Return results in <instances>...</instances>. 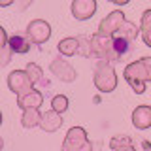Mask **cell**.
Segmentation results:
<instances>
[{
  "label": "cell",
  "mask_w": 151,
  "mask_h": 151,
  "mask_svg": "<svg viewBox=\"0 0 151 151\" xmlns=\"http://www.w3.org/2000/svg\"><path fill=\"white\" fill-rule=\"evenodd\" d=\"M125 79L130 83L134 93H144L145 81H151V57H144L136 63H130L125 68Z\"/></svg>",
  "instance_id": "obj_1"
},
{
  "label": "cell",
  "mask_w": 151,
  "mask_h": 151,
  "mask_svg": "<svg viewBox=\"0 0 151 151\" xmlns=\"http://www.w3.org/2000/svg\"><path fill=\"white\" fill-rule=\"evenodd\" d=\"M94 85L102 93H111L117 87V76H115V70H113L111 63L98 60L96 68H94Z\"/></svg>",
  "instance_id": "obj_2"
},
{
  "label": "cell",
  "mask_w": 151,
  "mask_h": 151,
  "mask_svg": "<svg viewBox=\"0 0 151 151\" xmlns=\"http://www.w3.org/2000/svg\"><path fill=\"white\" fill-rule=\"evenodd\" d=\"M63 151H93L87 132L81 127H72L63 142Z\"/></svg>",
  "instance_id": "obj_3"
},
{
  "label": "cell",
  "mask_w": 151,
  "mask_h": 151,
  "mask_svg": "<svg viewBox=\"0 0 151 151\" xmlns=\"http://www.w3.org/2000/svg\"><path fill=\"white\" fill-rule=\"evenodd\" d=\"M113 38L111 36H100V34H93L91 36V57L94 59H100V60H117L115 53H113V47H111Z\"/></svg>",
  "instance_id": "obj_4"
},
{
  "label": "cell",
  "mask_w": 151,
  "mask_h": 151,
  "mask_svg": "<svg viewBox=\"0 0 151 151\" xmlns=\"http://www.w3.org/2000/svg\"><path fill=\"white\" fill-rule=\"evenodd\" d=\"M32 85L34 83L30 81V78H28V74L25 70H13V72L8 76V87L15 96H23V94L30 93Z\"/></svg>",
  "instance_id": "obj_5"
},
{
  "label": "cell",
  "mask_w": 151,
  "mask_h": 151,
  "mask_svg": "<svg viewBox=\"0 0 151 151\" xmlns=\"http://www.w3.org/2000/svg\"><path fill=\"white\" fill-rule=\"evenodd\" d=\"M49 36H51L49 23L42 21V19H34V21L28 23V27H27L28 42H32V44H44V42L49 40Z\"/></svg>",
  "instance_id": "obj_6"
},
{
  "label": "cell",
  "mask_w": 151,
  "mask_h": 151,
  "mask_svg": "<svg viewBox=\"0 0 151 151\" xmlns=\"http://www.w3.org/2000/svg\"><path fill=\"white\" fill-rule=\"evenodd\" d=\"M123 21H125V13L119 12V9H115V12H111L110 15H106V19L100 21L96 34H100V36H113L117 30H119V27L123 25Z\"/></svg>",
  "instance_id": "obj_7"
},
{
  "label": "cell",
  "mask_w": 151,
  "mask_h": 151,
  "mask_svg": "<svg viewBox=\"0 0 151 151\" xmlns=\"http://www.w3.org/2000/svg\"><path fill=\"white\" fill-rule=\"evenodd\" d=\"M96 12V0H74L72 2V15L78 21L91 19Z\"/></svg>",
  "instance_id": "obj_8"
},
{
  "label": "cell",
  "mask_w": 151,
  "mask_h": 151,
  "mask_svg": "<svg viewBox=\"0 0 151 151\" xmlns=\"http://www.w3.org/2000/svg\"><path fill=\"white\" fill-rule=\"evenodd\" d=\"M51 72H53L57 78L60 79V81H66V83H70V81H74L76 79V70L70 66L68 60H63L59 57V59H55L53 63H51Z\"/></svg>",
  "instance_id": "obj_9"
},
{
  "label": "cell",
  "mask_w": 151,
  "mask_h": 151,
  "mask_svg": "<svg viewBox=\"0 0 151 151\" xmlns=\"http://www.w3.org/2000/svg\"><path fill=\"white\" fill-rule=\"evenodd\" d=\"M132 125L140 130H145L151 127V106H138L132 111Z\"/></svg>",
  "instance_id": "obj_10"
},
{
  "label": "cell",
  "mask_w": 151,
  "mask_h": 151,
  "mask_svg": "<svg viewBox=\"0 0 151 151\" xmlns=\"http://www.w3.org/2000/svg\"><path fill=\"white\" fill-rule=\"evenodd\" d=\"M40 127L45 132H55L63 127V115L55 110H49L45 113H42V119H40Z\"/></svg>",
  "instance_id": "obj_11"
},
{
  "label": "cell",
  "mask_w": 151,
  "mask_h": 151,
  "mask_svg": "<svg viewBox=\"0 0 151 151\" xmlns=\"http://www.w3.org/2000/svg\"><path fill=\"white\" fill-rule=\"evenodd\" d=\"M42 102H44V96H42L40 91L32 89L30 93L23 94V96H17V106L21 110H27V108H40Z\"/></svg>",
  "instance_id": "obj_12"
},
{
  "label": "cell",
  "mask_w": 151,
  "mask_h": 151,
  "mask_svg": "<svg viewBox=\"0 0 151 151\" xmlns=\"http://www.w3.org/2000/svg\"><path fill=\"white\" fill-rule=\"evenodd\" d=\"M6 45L12 49V53H17V55H23V53H27V51L30 49V42H28V38L23 36V34H13V36H9Z\"/></svg>",
  "instance_id": "obj_13"
},
{
  "label": "cell",
  "mask_w": 151,
  "mask_h": 151,
  "mask_svg": "<svg viewBox=\"0 0 151 151\" xmlns=\"http://www.w3.org/2000/svg\"><path fill=\"white\" fill-rule=\"evenodd\" d=\"M40 119H42V113L38 111V108H27L23 110V127L25 129H32V127H38L40 125Z\"/></svg>",
  "instance_id": "obj_14"
},
{
  "label": "cell",
  "mask_w": 151,
  "mask_h": 151,
  "mask_svg": "<svg viewBox=\"0 0 151 151\" xmlns=\"http://www.w3.org/2000/svg\"><path fill=\"white\" fill-rule=\"evenodd\" d=\"M138 30H140V28L136 27L134 23H130V21H127V19H125L123 25L119 27V30H117L113 36H121V38H127L129 42H132L136 36H138Z\"/></svg>",
  "instance_id": "obj_15"
},
{
  "label": "cell",
  "mask_w": 151,
  "mask_h": 151,
  "mask_svg": "<svg viewBox=\"0 0 151 151\" xmlns=\"http://www.w3.org/2000/svg\"><path fill=\"white\" fill-rule=\"evenodd\" d=\"M140 30H142V38H144L145 45H147V47H151V9H147V12H144V15H142Z\"/></svg>",
  "instance_id": "obj_16"
},
{
  "label": "cell",
  "mask_w": 151,
  "mask_h": 151,
  "mask_svg": "<svg viewBox=\"0 0 151 151\" xmlns=\"http://www.w3.org/2000/svg\"><path fill=\"white\" fill-rule=\"evenodd\" d=\"M113 42H111V47H113V53H115L117 59H121L123 55L129 53L130 49V42L127 40V38H121V36H111Z\"/></svg>",
  "instance_id": "obj_17"
},
{
  "label": "cell",
  "mask_w": 151,
  "mask_h": 151,
  "mask_svg": "<svg viewBox=\"0 0 151 151\" xmlns=\"http://www.w3.org/2000/svg\"><path fill=\"white\" fill-rule=\"evenodd\" d=\"M59 53L66 55V57H72L78 53V40L76 38H64V40L59 42Z\"/></svg>",
  "instance_id": "obj_18"
},
{
  "label": "cell",
  "mask_w": 151,
  "mask_h": 151,
  "mask_svg": "<svg viewBox=\"0 0 151 151\" xmlns=\"http://www.w3.org/2000/svg\"><path fill=\"white\" fill-rule=\"evenodd\" d=\"M78 53L83 57H91V38L89 36H78Z\"/></svg>",
  "instance_id": "obj_19"
},
{
  "label": "cell",
  "mask_w": 151,
  "mask_h": 151,
  "mask_svg": "<svg viewBox=\"0 0 151 151\" xmlns=\"http://www.w3.org/2000/svg\"><path fill=\"white\" fill-rule=\"evenodd\" d=\"M51 110L63 113L68 110V98L64 96V94H57V96H53V100H51Z\"/></svg>",
  "instance_id": "obj_20"
},
{
  "label": "cell",
  "mask_w": 151,
  "mask_h": 151,
  "mask_svg": "<svg viewBox=\"0 0 151 151\" xmlns=\"http://www.w3.org/2000/svg\"><path fill=\"white\" fill-rule=\"evenodd\" d=\"M25 72L28 74V78H30L32 83H38V81L42 79V68H40L38 64H34V63H28Z\"/></svg>",
  "instance_id": "obj_21"
},
{
  "label": "cell",
  "mask_w": 151,
  "mask_h": 151,
  "mask_svg": "<svg viewBox=\"0 0 151 151\" xmlns=\"http://www.w3.org/2000/svg\"><path fill=\"white\" fill-rule=\"evenodd\" d=\"M123 145H132V140L129 138V136H113L111 142H110V147L111 149L123 147Z\"/></svg>",
  "instance_id": "obj_22"
},
{
  "label": "cell",
  "mask_w": 151,
  "mask_h": 151,
  "mask_svg": "<svg viewBox=\"0 0 151 151\" xmlns=\"http://www.w3.org/2000/svg\"><path fill=\"white\" fill-rule=\"evenodd\" d=\"M9 60H12V49H9L8 45L0 47V68H2V66H6Z\"/></svg>",
  "instance_id": "obj_23"
},
{
  "label": "cell",
  "mask_w": 151,
  "mask_h": 151,
  "mask_svg": "<svg viewBox=\"0 0 151 151\" xmlns=\"http://www.w3.org/2000/svg\"><path fill=\"white\" fill-rule=\"evenodd\" d=\"M6 44H8V34H6V30L0 27V47H4Z\"/></svg>",
  "instance_id": "obj_24"
},
{
  "label": "cell",
  "mask_w": 151,
  "mask_h": 151,
  "mask_svg": "<svg viewBox=\"0 0 151 151\" xmlns=\"http://www.w3.org/2000/svg\"><path fill=\"white\" fill-rule=\"evenodd\" d=\"M13 2L17 4L19 9H25L27 6H30V4H32V0H13Z\"/></svg>",
  "instance_id": "obj_25"
},
{
  "label": "cell",
  "mask_w": 151,
  "mask_h": 151,
  "mask_svg": "<svg viewBox=\"0 0 151 151\" xmlns=\"http://www.w3.org/2000/svg\"><path fill=\"white\" fill-rule=\"evenodd\" d=\"M113 151H136V149H134V145H123V147H117Z\"/></svg>",
  "instance_id": "obj_26"
},
{
  "label": "cell",
  "mask_w": 151,
  "mask_h": 151,
  "mask_svg": "<svg viewBox=\"0 0 151 151\" xmlns=\"http://www.w3.org/2000/svg\"><path fill=\"white\" fill-rule=\"evenodd\" d=\"M9 4H13V0H0V8H6Z\"/></svg>",
  "instance_id": "obj_27"
},
{
  "label": "cell",
  "mask_w": 151,
  "mask_h": 151,
  "mask_svg": "<svg viewBox=\"0 0 151 151\" xmlns=\"http://www.w3.org/2000/svg\"><path fill=\"white\" fill-rule=\"evenodd\" d=\"M110 2H113V4H119V6H123V4H127L129 0H110Z\"/></svg>",
  "instance_id": "obj_28"
},
{
  "label": "cell",
  "mask_w": 151,
  "mask_h": 151,
  "mask_svg": "<svg viewBox=\"0 0 151 151\" xmlns=\"http://www.w3.org/2000/svg\"><path fill=\"white\" fill-rule=\"evenodd\" d=\"M4 147V142H2V138H0V149H2Z\"/></svg>",
  "instance_id": "obj_29"
},
{
  "label": "cell",
  "mask_w": 151,
  "mask_h": 151,
  "mask_svg": "<svg viewBox=\"0 0 151 151\" xmlns=\"http://www.w3.org/2000/svg\"><path fill=\"white\" fill-rule=\"evenodd\" d=\"M0 125H2V113H0Z\"/></svg>",
  "instance_id": "obj_30"
}]
</instances>
